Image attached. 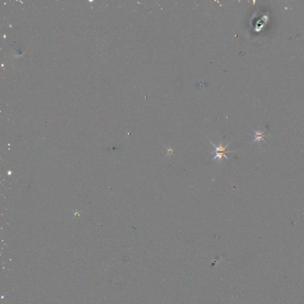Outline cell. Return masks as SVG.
Here are the masks:
<instances>
[{
  "mask_svg": "<svg viewBox=\"0 0 304 304\" xmlns=\"http://www.w3.org/2000/svg\"><path fill=\"white\" fill-rule=\"evenodd\" d=\"M209 142H210V143L211 144H213V146L215 147V151L214 152H212L211 153H231V152H235V151H227L226 150V147H228L229 144H228L226 146L224 147L222 145V143H220V146H216L214 144H213L210 140H208Z\"/></svg>",
  "mask_w": 304,
  "mask_h": 304,
  "instance_id": "1",
  "label": "cell"
},
{
  "mask_svg": "<svg viewBox=\"0 0 304 304\" xmlns=\"http://www.w3.org/2000/svg\"><path fill=\"white\" fill-rule=\"evenodd\" d=\"M216 156L215 157L213 158V160H216V159H218L220 161L222 160V159L223 157H225L227 160H229V158L226 156V153H216Z\"/></svg>",
  "mask_w": 304,
  "mask_h": 304,
  "instance_id": "2",
  "label": "cell"
},
{
  "mask_svg": "<svg viewBox=\"0 0 304 304\" xmlns=\"http://www.w3.org/2000/svg\"><path fill=\"white\" fill-rule=\"evenodd\" d=\"M255 132V136H256V139L254 141H259V140H261L263 137V133H259V132Z\"/></svg>",
  "mask_w": 304,
  "mask_h": 304,
  "instance_id": "3",
  "label": "cell"
},
{
  "mask_svg": "<svg viewBox=\"0 0 304 304\" xmlns=\"http://www.w3.org/2000/svg\"><path fill=\"white\" fill-rule=\"evenodd\" d=\"M167 152H168V153H167V155H170L171 153H173V149H167Z\"/></svg>",
  "mask_w": 304,
  "mask_h": 304,
  "instance_id": "4",
  "label": "cell"
}]
</instances>
